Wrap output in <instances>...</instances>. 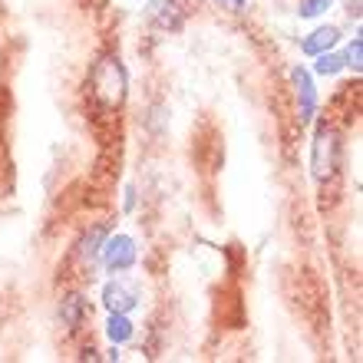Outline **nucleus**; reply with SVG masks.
Returning a JSON list of instances; mask_svg holds the SVG:
<instances>
[{
    "mask_svg": "<svg viewBox=\"0 0 363 363\" xmlns=\"http://www.w3.org/2000/svg\"><path fill=\"white\" fill-rule=\"evenodd\" d=\"M93 93L103 106H123L125 99V69L119 57H103L93 67Z\"/></svg>",
    "mask_w": 363,
    "mask_h": 363,
    "instance_id": "nucleus-1",
    "label": "nucleus"
},
{
    "mask_svg": "<svg viewBox=\"0 0 363 363\" xmlns=\"http://www.w3.org/2000/svg\"><path fill=\"white\" fill-rule=\"evenodd\" d=\"M337 159H340V143H337V133L320 125L314 135V149H311V169H314V179L324 182L334 175Z\"/></svg>",
    "mask_w": 363,
    "mask_h": 363,
    "instance_id": "nucleus-2",
    "label": "nucleus"
},
{
    "mask_svg": "<svg viewBox=\"0 0 363 363\" xmlns=\"http://www.w3.org/2000/svg\"><path fill=\"white\" fill-rule=\"evenodd\" d=\"M99 255H103L106 271H113V274L116 271H129L135 264V241L129 235H113V238L103 241Z\"/></svg>",
    "mask_w": 363,
    "mask_h": 363,
    "instance_id": "nucleus-3",
    "label": "nucleus"
},
{
    "mask_svg": "<svg viewBox=\"0 0 363 363\" xmlns=\"http://www.w3.org/2000/svg\"><path fill=\"white\" fill-rule=\"evenodd\" d=\"M145 17H149L152 27L175 33L182 27V20H185V4L182 0H149L145 4Z\"/></svg>",
    "mask_w": 363,
    "mask_h": 363,
    "instance_id": "nucleus-4",
    "label": "nucleus"
},
{
    "mask_svg": "<svg viewBox=\"0 0 363 363\" xmlns=\"http://www.w3.org/2000/svg\"><path fill=\"white\" fill-rule=\"evenodd\" d=\"M103 301L109 307V314H129L139 304V291L133 284H125V281H113V284H106Z\"/></svg>",
    "mask_w": 363,
    "mask_h": 363,
    "instance_id": "nucleus-5",
    "label": "nucleus"
},
{
    "mask_svg": "<svg viewBox=\"0 0 363 363\" xmlns=\"http://www.w3.org/2000/svg\"><path fill=\"white\" fill-rule=\"evenodd\" d=\"M291 79H294V89H297V103H301V123H311L317 113V93H314V83H311V73L301 67L291 69Z\"/></svg>",
    "mask_w": 363,
    "mask_h": 363,
    "instance_id": "nucleus-6",
    "label": "nucleus"
},
{
    "mask_svg": "<svg viewBox=\"0 0 363 363\" xmlns=\"http://www.w3.org/2000/svg\"><path fill=\"white\" fill-rule=\"evenodd\" d=\"M337 40H340V30L337 27H317L311 37L301 43L304 47V53H311V57H317V53H327V50L334 47Z\"/></svg>",
    "mask_w": 363,
    "mask_h": 363,
    "instance_id": "nucleus-7",
    "label": "nucleus"
},
{
    "mask_svg": "<svg viewBox=\"0 0 363 363\" xmlns=\"http://www.w3.org/2000/svg\"><path fill=\"white\" fill-rule=\"evenodd\" d=\"M83 314H86V304H83V297H79V294L63 297V304H60V317H63V324H67L69 330H77L79 320H83Z\"/></svg>",
    "mask_w": 363,
    "mask_h": 363,
    "instance_id": "nucleus-8",
    "label": "nucleus"
},
{
    "mask_svg": "<svg viewBox=\"0 0 363 363\" xmlns=\"http://www.w3.org/2000/svg\"><path fill=\"white\" fill-rule=\"evenodd\" d=\"M106 334H109L113 344H125V340L133 337V320H129L125 314H113L109 317V324H106Z\"/></svg>",
    "mask_w": 363,
    "mask_h": 363,
    "instance_id": "nucleus-9",
    "label": "nucleus"
},
{
    "mask_svg": "<svg viewBox=\"0 0 363 363\" xmlns=\"http://www.w3.org/2000/svg\"><path fill=\"white\" fill-rule=\"evenodd\" d=\"M317 73H320V77H334V73H340V69H344V57H337V53H330V50H327V53H317Z\"/></svg>",
    "mask_w": 363,
    "mask_h": 363,
    "instance_id": "nucleus-10",
    "label": "nucleus"
},
{
    "mask_svg": "<svg viewBox=\"0 0 363 363\" xmlns=\"http://www.w3.org/2000/svg\"><path fill=\"white\" fill-rule=\"evenodd\" d=\"M103 241H106V231H103V228H93V231L86 235V241H83L79 255H83L86 261H93L96 255H99V245H103Z\"/></svg>",
    "mask_w": 363,
    "mask_h": 363,
    "instance_id": "nucleus-11",
    "label": "nucleus"
},
{
    "mask_svg": "<svg viewBox=\"0 0 363 363\" xmlns=\"http://www.w3.org/2000/svg\"><path fill=\"white\" fill-rule=\"evenodd\" d=\"M334 7V0H301V7H297V13L301 17H317V13H324V10Z\"/></svg>",
    "mask_w": 363,
    "mask_h": 363,
    "instance_id": "nucleus-12",
    "label": "nucleus"
},
{
    "mask_svg": "<svg viewBox=\"0 0 363 363\" xmlns=\"http://www.w3.org/2000/svg\"><path fill=\"white\" fill-rule=\"evenodd\" d=\"M360 60H363V40L354 37V43H350V50H347V57H344V67H354L360 73Z\"/></svg>",
    "mask_w": 363,
    "mask_h": 363,
    "instance_id": "nucleus-13",
    "label": "nucleus"
},
{
    "mask_svg": "<svg viewBox=\"0 0 363 363\" xmlns=\"http://www.w3.org/2000/svg\"><path fill=\"white\" fill-rule=\"evenodd\" d=\"M221 4H228V7H235V10H241V7H245V4H248V0H221Z\"/></svg>",
    "mask_w": 363,
    "mask_h": 363,
    "instance_id": "nucleus-14",
    "label": "nucleus"
}]
</instances>
